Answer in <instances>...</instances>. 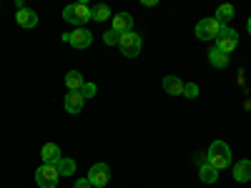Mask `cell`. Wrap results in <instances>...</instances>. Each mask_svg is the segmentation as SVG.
Returning a JSON list of instances; mask_svg holds the SVG:
<instances>
[{
    "label": "cell",
    "mask_w": 251,
    "mask_h": 188,
    "mask_svg": "<svg viewBox=\"0 0 251 188\" xmlns=\"http://www.w3.org/2000/svg\"><path fill=\"white\" fill-rule=\"evenodd\" d=\"M63 106H66V111H68V113H80V111H83V106H86V98H83V93H80V91H73V93H68V95H66Z\"/></svg>",
    "instance_id": "obj_10"
},
{
    "label": "cell",
    "mask_w": 251,
    "mask_h": 188,
    "mask_svg": "<svg viewBox=\"0 0 251 188\" xmlns=\"http://www.w3.org/2000/svg\"><path fill=\"white\" fill-rule=\"evenodd\" d=\"M55 168H58L60 176H73V173H75V161H73V158H60V161L55 163Z\"/></svg>",
    "instance_id": "obj_19"
},
{
    "label": "cell",
    "mask_w": 251,
    "mask_h": 188,
    "mask_svg": "<svg viewBox=\"0 0 251 188\" xmlns=\"http://www.w3.org/2000/svg\"><path fill=\"white\" fill-rule=\"evenodd\" d=\"M40 158H43V163L48 165H55L63 156H60V145L58 143H46L43 148H40Z\"/></svg>",
    "instance_id": "obj_12"
},
{
    "label": "cell",
    "mask_w": 251,
    "mask_h": 188,
    "mask_svg": "<svg viewBox=\"0 0 251 188\" xmlns=\"http://www.w3.org/2000/svg\"><path fill=\"white\" fill-rule=\"evenodd\" d=\"M83 86H86V78H83L78 70H71V73H66V88H68V93H73V91H80Z\"/></svg>",
    "instance_id": "obj_15"
},
{
    "label": "cell",
    "mask_w": 251,
    "mask_h": 188,
    "mask_svg": "<svg viewBox=\"0 0 251 188\" xmlns=\"http://www.w3.org/2000/svg\"><path fill=\"white\" fill-rule=\"evenodd\" d=\"M141 46H143V40H141V35L138 33H123L121 35V40H118V48H121V53L126 55V58H136L138 53H141Z\"/></svg>",
    "instance_id": "obj_4"
},
{
    "label": "cell",
    "mask_w": 251,
    "mask_h": 188,
    "mask_svg": "<svg viewBox=\"0 0 251 188\" xmlns=\"http://www.w3.org/2000/svg\"><path fill=\"white\" fill-rule=\"evenodd\" d=\"M73 188H93V186H91V181H88V178H80V181H75V186H73Z\"/></svg>",
    "instance_id": "obj_24"
},
{
    "label": "cell",
    "mask_w": 251,
    "mask_h": 188,
    "mask_svg": "<svg viewBox=\"0 0 251 188\" xmlns=\"http://www.w3.org/2000/svg\"><path fill=\"white\" fill-rule=\"evenodd\" d=\"M208 60H211L214 68H226V66H228V55L221 53V50H216V48L208 50Z\"/></svg>",
    "instance_id": "obj_17"
},
{
    "label": "cell",
    "mask_w": 251,
    "mask_h": 188,
    "mask_svg": "<svg viewBox=\"0 0 251 188\" xmlns=\"http://www.w3.org/2000/svg\"><path fill=\"white\" fill-rule=\"evenodd\" d=\"M108 18H111V8L108 5H96L93 8V20L96 23H106Z\"/></svg>",
    "instance_id": "obj_20"
},
{
    "label": "cell",
    "mask_w": 251,
    "mask_h": 188,
    "mask_svg": "<svg viewBox=\"0 0 251 188\" xmlns=\"http://www.w3.org/2000/svg\"><path fill=\"white\" fill-rule=\"evenodd\" d=\"M206 163H211L216 171L228 168V165H231V148H228L224 141H214L208 145V161Z\"/></svg>",
    "instance_id": "obj_1"
},
{
    "label": "cell",
    "mask_w": 251,
    "mask_h": 188,
    "mask_svg": "<svg viewBox=\"0 0 251 188\" xmlns=\"http://www.w3.org/2000/svg\"><path fill=\"white\" fill-rule=\"evenodd\" d=\"M88 181H91L93 188H106V183L111 181V168H108L106 163H96V165H91Z\"/></svg>",
    "instance_id": "obj_8"
},
{
    "label": "cell",
    "mask_w": 251,
    "mask_h": 188,
    "mask_svg": "<svg viewBox=\"0 0 251 188\" xmlns=\"http://www.w3.org/2000/svg\"><path fill=\"white\" fill-rule=\"evenodd\" d=\"M214 18L219 20L221 25H228V20L234 18V5H228V3H226V5H219V8H216V15H214Z\"/></svg>",
    "instance_id": "obj_18"
},
{
    "label": "cell",
    "mask_w": 251,
    "mask_h": 188,
    "mask_svg": "<svg viewBox=\"0 0 251 188\" xmlns=\"http://www.w3.org/2000/svg\"><path fill=\"white\" fill-rule=\"evenodd\" d=\"M15 20H18L20 28H35L38 25V13L30 10V8H20L18 15H15Z\"/></svg>",
    "instance_id": "obj_13"
},
{
    "label": "cell",
    "mask_w": 251,
    "mask_h": 188,
    "mask_svg": "<svg viewBox=\"0 0 251 188\" xmlns=\"http://www.w3.org/2000/svg\"><path fill=\"white\" fill-rule=\"evenodd\" d=\"M118 40H121V35L116 30H108L106 35H103V43H106V46H118Z\"/></svg>",
    "instance_id": "obj_21"
},
{
    "label": "cell",
    "mask_w": 251,
    "mask_h": 188,
    "mask_svg": "<svg viewBox=\"0 0 251 188\" xmlns=\"http://www.w3.org/2000/svg\"><path fill=\"white\" fill-rule=\"evenodd\" d=\"M234 181L236 183H249L251 181V161L249 158L234 163Z\"/></svg>",
    "instance_id": "obj_11"
},
{
    "label": "cell",
    "mask_w": 251,
    "mask_h": 188,
    "mask_svg": "<svg viewBox=\"0 0 251 188\" xmlns=\"http://www.w3.org/2000/svg\"><path fill=\"white\" fill-rule=\"evenodd\" d=\"M58 181H60V173H58L55 165L43 163V165H40V168L35 171V183H38L40 188H55Z\"/></svg>",
    "instance_id": "obj_6"
},
{
    "label": "cell",
    "mask_w": 251,
    "mask_h": 188,
    "mask_svg": "<svg viewBox=\"0 0 251 188\" xmlns=\"http://www.w3.org/2000/svg\"><path fill=\"white\" fill-rule=\"evenodd\" d=\"M63 18H66V23H71L75 28H83L88 20H93V8H88L86 3H73V5L63 8Z\"/></svg>",
    "instance_id": "obj_2"
},
{
    "label": "cell",
    "mask_w": 251,
    "mask_h": 188,
    "mask_svg": "<svg viewBox=\"0 0 251 188\" xmlns=\"http://www.w3.org/2000/svg\"><path fill=\"white\" fill-rule=\"evenodd\" d=\"M183 95H188V98H196V95H199V88L194 86V83H186V88H183Z\"/></svg>",
    "instance_id": "obj_23"
},
{
    "label": "cell",
    "mask_w": 251,
    "mask_h": 188,
    "mask_svg": "<svg viewBox=\"0 0 251 188\" xmlns=\"http://www.w3.org/2000/svg\"><path fill=\"white\" fill-rule=\"evenodd\" d=\"M80 93H83V98L88 100V98H93V95H96V86H93V83H86V86L80 88Z\"/></svg>",
    "instance_id": "obj_22"
},
{
    "label": "cell",
    "mask_w": 251,
    "mask_h": 188,
    "mask_svg": "<svg viewBox=\"0 0 251 188\" xmlns=\"http://www.w3.org/2000/svg\"><path fill=\"white\" fill-rule=\"evenodd\" d=\"M236 46H239V33H236L234 28L224 25L221 33H219V38H216V43H214V48L221 50V53H226V55H231V50H234Z\"/></svg>",
    "instance_id": "obj_3"
},
{
    "label": "cell",
    "mask_w": 251,
    "mask_h": 188,
    "mask_svg": "<svg viewBox=\"0 0 251 188\" xmlns=\"http://www.w3.org/2000/svg\"><path fill=\"white\" fill-rule=\"evenodd\" d=\"M183 88H186V83L176 75H166L163 78V91L169 93V95H183Z\"/></svg>",
    "instance_id": "obj_14"
},
{
    "label": "cell",
    "mask_w": 251,
    "mask_h": 188,
    "mask_svg": "<svg viewBox=\"0 0 251 188\" xmlns=\"http://www.w3.org/2000/svg\"><path fill=\"white\" fill-rule=\"evenodd\" d=\"M63 40H66V43H71L73 48L83 50V48H88V46L93 43V35H91V30H86V28H75L73 33H63Z\"/></svg>",
    "instance_id": "obj_7"
},
{
    "label": "cell",
    "mask_w": 251,
    "mask_h": 188,
    "mask_svg": "<svg viewBox=\"0 0 251 188\" xmlns=\"http://www.w3.org/2000/svg\"><path fill=\"white\" fill-rule=\"evenodd\" d=\"M111 30H116L118 35L131 33V30H133V18H131L128 13H118V15L111 20Z\"/></svg>",
    "instance_id": "obj_9"
},
{
    "label": "cell",
    "mask_w": 251,
    "mask_h": 188,
    "mask_svg": "<svg viewBox=\"0 0 251 188\" xmlns=\"http://www.w3.org/2000/svg\"><path fill=\"white\" fill-rule=\"evenodd\" d=\"M246 28H249V35H251V18H249V23H246Z\"/></svg>",
    "instance_id": "obj_25"
},
{
    "label": "cell",
    "mask_w": 251,
    "mask_h": 188,
    "mask_svg": "<svg viewBox=\"0 0 251 188\" xmlns=\"http://www.w3.org/2000/svg\"><path fill=\"white\" fill-rule=\"evenodd\" d=\"M199 176H201V181H203V183H216V178H219V171L214 168L211 163H203L201 168H199Z\"/></svg>",
    "instance_id": "obj_16"
},
{
    "label": "cell",
    "mask_w": 251,
    "mask_h": 188,
    "mask_svg": "<svg viewBox=\"0 0 251 188\" xmlns=\"http://www.w3.org/2000/svg\"><path fill=\"white\" fill-rule=\"evenodd\" d=\"M221 28L224 25L219 23L216 18H203V20H199V25H196V38L199 40H216Z\"/></svg>",
    "instance_id": "obj_5"
}]
</instances>
